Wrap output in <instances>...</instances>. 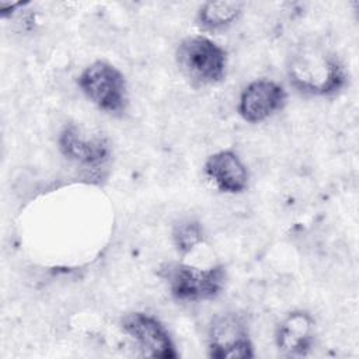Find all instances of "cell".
<instances>
[{
  "mask_svg": "<svg viewBox=\"0 0 359 359\" xmlns=\"http://www.w3.org/2000/svg\"><path fill=\"white\" fill-rule=\"evenodd\" d=\"M316 321L309 311L294 310L287 313L276 327L275 344L289 356L307 355L314 344Z\"/></svg>",
  "mask_w": 359,
  "mask_h": 359,
  "instance_id": "cell-9",
  "label": "cell"
},
{
  "mask_svg": "<svg viewBox=\"0 0 359 359\" xmlns=\"http://www.w3.org/2000/svg\"><path fill=\"white\" fill-rule=\"evenodd\" d=\"M205 175L212 184L224 194H241L248 187V170L230 149L210 154L203 164Z\"/></svg>",
  "mask_w": 359,
  "mask_h": 359,
  "instance_id": "cell-10",
  "label": "cell"
},
{
  "mask_svg": "<svg viewBox=\"0 0 359 359\" xmlns=\"http://www.w3.org/2000/svg\"><path fill=\"white\" fill-rule=\"evenodd\" d=\"M287 77L299 93L316 97L337 94L348 79L341 60L317 45L300 46L289 56Z\"/></svg>",
  "mask_w": 359,
  "mask_h": 359,
  "instance_id": "cell-1",
  "label": "cell"
},
{
  "mask_svg": "<svg viewBox=\"0 0 359 359\" xmlns=\"http://www.w3.org/2000/svg\"><path fill=\"white\" fill-rule=\"evenodd\" d=\"M158 275L165 280L171 296L180 302H205L216 299L227 280L226 266L212 265L198 268L184 262H168Z\"/></svg>",
  "mask_w": 359,
  "mask_h": 359,
  "instance_id": "cell-2",
  "label": "cell"
},
{
  "mask_svg": "<svg viewBox=\"0 0 359 359\" xmlns=\"http://www.w3.org/2000/svg\"><path fill=\"white\" fill-rule=\"evenodd\" d=\"M286 104L287 93L282 84L268 79H258L241 91L237 112L245 122L259 123L280 112Z\"/></svg>",
  "mask_w": 359,
  "mask_h": 359,
  "instance_id": "cell-8",
  "label": "cell"
},
{
  "mask_svg": "<svg viewBox=\"0 0 359 359\" xmlns=\"http://www.w3.org/2000/svg\"><path fill=\"white\" fill-rule=\"evenodd\" d=\"M244 3L241 1H208L198 10V24L209 31L223 29L231 25L243 13Z\"/></svg>",
  "mask_w": 359,
  "mask_h": 359,
  "instance_id": "cell-11",
  "label": "cell"
},
{
  "mask_svg": "<svg viewBox=\"0 0 359 359\" xmlns=\"http://www.w3.org/2000/svg\"><path fill=\"white\" fill-rule=\"evenodd\" d=\"M83 94L101 111L121 115L128 105V84L122 72L105 60H95L77 77Z\"/></svg>",
  "mask_w": 359,
  "mask_h": 359,
  "instance_id": "cell-4",
  "label": "cell"
},
{
  "mask_svg": "<svg viewBox=\"0 0 359 359\" xmlns=\"http://www.w3.org/2000/svg\"><path fill=\"white\" fill-rule=\"evenodd\" d=\"M171 238L177 252L187 255L205 241L203 227L195 219H182L172 226Z\"/></svg>",
  "mask_w": 359,
  "mask_h": 359,
  "instance_id": "cell-12",
  "label": "cell"
},
{
  "mask_svg": "<svg viewBox=\"0 0 359 359\" xmlns=\"http://www.w3.org/2000/svg\"><path fill=\"white\" fill-rule=\"evenodd\" d=\"M181 73L196 86H212L226 77L227 53L215 41L202 36L184 38L175 50Z\"/></svg>",
  "mask_w": 359,
  "mask_h": 359,
  "instance_id": "cell-3",
  "label": "cell"
},
{
  "mask_svg": "<svg viewBox=\"0 0 359 359\" xmlns=\"http://www.w3.org/2000/svg\"><path fill=\"white\" fill-rule=\"evenodd\" d=\"M62 156L79 165L98 168L111 158L109 140L101 133H93L76 123H66L57 136Z\"/></svg>",
  "mask_w": 359,
  "mask_h": 359,
  "instance_id": "cell-7",
  "label": "cell"
},
{
  "mask_svg": "<svg viewBox=\"0 0 359 359\" xmlns=\"http://www.w3.org/2000/svg\"><path fill=\"white\" fill-rule=\"evenodd\" d=\"M208 353L213 359H251L254 346L245 318L229 311L216 316L208 330Z\"/></svg>",
  "mask_w": 359,
  "mask_h": 359,
  "instance_id": "cell-5",
  "label": "cell"
},
{
  "mask_svg": "<svg viewBox=\"0 0 359 359\" xmlns=\"http://www.w3.org/2000/svg\"><path fill=\"white\" fill-rule=\"evenodd\" d=\"M121 327L135 341L143 356L160 359H177L180 356L168 330L157 317L133 311L122 317Z\"/></svg>",
  "mask_w": 359,
  "mask_h": 359,
  "instance_id": "cell-6",
  "label": "cell"
}]
</instances>
